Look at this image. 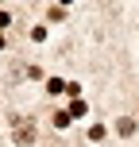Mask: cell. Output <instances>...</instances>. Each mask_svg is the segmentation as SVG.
<instances>
[{
	"mask_svg": "<svg viewBox=\"0 0 139 147\" xmlns=\"http://www.w3.org/2000/svg\"><path fill=\"white\" fill-rule=\"evenodd\" d=\"M15 140H19V143H31V140H35V128H31V124H15Z\"/></svg>",
	"mask_w": 139,
	"mask_h": 147,
	"instance_id": "cell-1",
	"label": "cell"
}]
</instances>
